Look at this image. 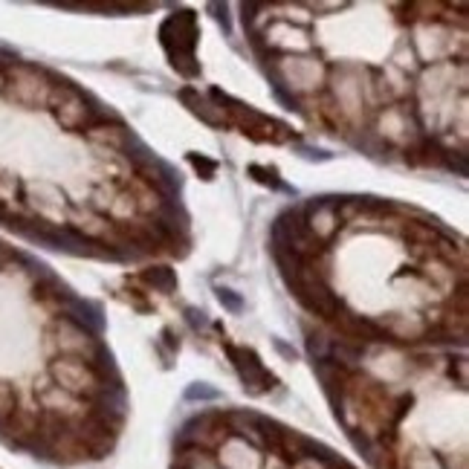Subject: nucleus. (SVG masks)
Masks as SVG:
<instances>
[{"mask_svg":"<svg viewBox=\"0 0 469 469\" xmlns=\"http://www.w3.org/2000/svg\"><path fill=\"white\" fill-rule=\"evenodd\" d=\"M307 353H310L313 362L327 360V353H330V339H327L325 334H307Z\"/></svg>","mask_w":469,"mask_h":469,"instance_id":"10","label":"nucleus"},{"mask_svg":"<svg viewBox=\"0 0 469 469\" xmlns=\"http://www.w3.org/2000/svg\"><path fill=\"white\" fill-rule=\"evenodd\" d=\"M160 41L168 58L174 64V70H180L186 78H195L200 73V64H197V18L195 12H174V15L165 18V23L160 26Z\"/></svg>","mask_w":469,"mask_h":469,"instance_id":"1","label":"nucleus"},{"mask_svg":"<svg viewBox=\"0 0 469 469\" xmlns=\"http://www.w3.org/2000/svg\"><path fill=\"white\" fill-rule=\"evenodd\" d=\"M223 351H226V356L232 360L235 371H238V377H241V382H243L246 394L261 397V394H267L275 382H279V380H275L270 371L264 368V362L258 360V353H255L252 348H238V345H232V342H223Z\"/></svg>","mask_w":469,"mask_h":469,"instance_id":"2","label":"nucleus"},{"mask_svg":"<svg viewBox=\"0 0 469 469\" xmlns=\"http://www.w3.org/2000/svg\"><path fill=\"white\" fill-rule=\"evenodd\" d=\"M250 174L255 177L258 183H264V186H272V188H281V191H287V195H296L290 186H284L281 180H279V171L275 168H267V165H250Z\"/></svg>","mask_w":469,"mask_h":469,"instance_id":"7","label":"nucleus"},{"mask_svg":"<svg viewBox=\"0 0 469 469\" xmlns=\"http://www.w3.org/2000/svg\"><path fill=\"white\" fill-rule=\"evenodd\" d=\"M188 162L195 165L197 171H203V177H206V180H212V177H215V171H217V162L206 160V157H197V154H188Z\"/></svg>","mask_w":469,"mask_h":469,"instance_id":"13","label":"nucleus"},{"mask_svg":"<svg viewBox=\"0 0 469 469\" xmlns=\"http://www.w3.org/2000/svg\"><path fill=\"white\" fill-rule=\"evenodd\" d=\"M272 345L279 348V353L284 356V360H290V362H296V348H290V345L284 342V339H272Z\"/></svg>","mask_w":469,"mask_h":469,"instance_id":"14","label":"nucleus"},{"mask_svg":"<svg viewBox=\"0 0 469 469\" xmlns=\"http://www.w3.org/2000/svg\"><path fill=\"white\" fill-rule=\"evenodd\" d=\"M188 403H212V400H220V391L217 389H212V385H206V382H191L188 389H186V394H183Z\"/></svg>","mask_w":469,"mask_h":469,"instance_id":"9","label":"nucleus"},{"mask_svg":"<svg viewBox=\"0 0 469 469\" xmlns=\"http://www.w3.org/2000/svg\"><path fill=\"white\" fill-rule=\"evenodd\" d=\"M186 322H188V327L195 330V334H200V330L209 327V319H206V313L197 310V307H186Z\"/></svg>","mask_w":469,"mask_h":469,"instance_id":"12","label":"nucleus"},{"mask_svg":"<svg viewBox=\"0 0 469 469\" xmlns=\"http://www.w3.org/2000/svg\"><path fill=\"white\" fill-rule=\"evenodd\" d=\"M298 151L305 154L307 160H330L327 151H319V148H310V145H298Z\"/></svg>","mask_w":469,"mask_h":469,"instance_id":"15","label":"nucleus"},{"mask_svg":"<svg viewBox=\"0 0 469 469\" xmlns=\"http://www.w3.org/2000/svg\"><path fill=\"white\" fill-rule=\"evenodd\" d=\"M279 67H281L284 87L290 93L301 96V99L310 96V93H316L325 85V78H327L325 67L319 61H313V58H290V55H287V58L279 61Z\"/></svg>","mask_w":469,"mask_h":469,"instance_id":"3","label":"nucleus"},{"mask_svg":"<svg viewBox=\"0 0 469 469\" xmlns=\"http://www.w3.org/2000/svg\"><path fill=\"white\" fill-rule=\"evenodd\" d=\"M140 281L148 284V287H154V290H160V293H174V290H177V275L168 267H148V270H142Z\"/></svg>","mask_w":469,"mask_h":469,"instance_id":"6","label":"nucleus"},{"mask_svg":"<svg viewBox=\"0 0 469 469\" xmlns=\"http://www.w3.org/2000/svg\"><path fill=\"white\" fill-rule=\"evenodd\" d=\"M180 99L195 110V113L206 122V125H215V128H226L229 125V119H226V113L220 110L212 99H206V96H200V90H195V87H183L180 90Z\"/></svg>","mask_w":469,"mask_h":469,"instance_id":"5","label":"nucleus"},{"mask_svg":"<svg viewBox=\"0 0 469 469\" xmlns=\"http://www.w3.org/2000/svg\"><path fill=\"white\" fill-rule=\"evenodd\" d=\"M217 463L226 469H261V449L246 444L243 437H226L217 446Z\"/></svg>","mask_w":469,"mask_h":469,"instance_id":"4","label":"nucleus"},{"mask_svg":"<svg viewBox=\"0 0 469 469\" xmlns=\"http://www.w3.org/2000/svg\"><path fill=\"white\" fill-rule=\"evenodd\" d=\"M15 406H18L15 391L0 382V426H9V420H15Z\"/></svg>","mask_w":469,"mask_h":469,"instance_id":"8","label":"nucleus"},{"mask_svg":"<svg viewBox=\"0 0 469 469\" xmlns=\"http://www.w3.org/2000/svg\"><path fill=\"white\" fill-rule=\"evenodd\" d=\"M217 301L223 305L229 313H241L243 310V298L235 293V290H226V287H217Z\"/></svg>","mask_w":469,"mask_h":469,"instance_id":"11","label":"nucleus"}]
</instances>
